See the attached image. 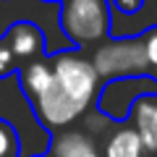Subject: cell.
Instances as JSON below:
<instances>
[{
	"label": "cell",
	"instance_id": "6da1fadb",
	"mask_svg": "<svg viewBox=\"0 0 157 157\" xmlns=\"http://www.w3.org/2000/svg\"><path fill=\"white\" fill-rule=\"evenodd\" d=\"M52 84L84 113L100 94V76L78 52H60L52 63Z\"/></svg>",
	"mask_w": 157,
	"mask_h": 157
},
{
	"label": "cell",
	"instance_id": "7a4b0ae2",
	"mask_svg": "<svg viewBox=\"0 0 157 157\" xmlns=\"http://www.w3.org/2000/svg\"><path fill=\"white\" fill-rule=\"evenodd\" d=\"M60 29L71 45L84 47L110 34L107 0H68L60 13Z\"/></svg>",
	"mask_w": 157,
	"mask_h": 157
},
{
	"label": "cell",
	"instance_id": "3957f363",
	"mask_svg": "<svg viewBox=\"0 0 157 157\" xmlns=\"http://www.w3.org/2000/svg\"><path fill=\"white\" fill-rule=\"evenodd\" d=\"M157 94V78L139 73V76L110 78L97 94V110L110 121H126L141 97Z\"/></svg>",
	"mask_w": 157,
	"mask_h": 157
},
{
	"label": "cell",
	"instance_id": "277c9868",
	"mask_svg": "<svg viewBox=\"0 0 157 157\" xmlns=\"http://www.w3.org/2000/svg\"><path fill=\"white\" fill-rule=\"evenodd\" d=\"M94 66L100 78H121V76H139L149 68L144 55V42L141 37H126V39H115L110 45L100 47L94 52Z\"/></svg>",
	"mask_w": 157,
	"mask_h": 157
},
{
	"label": "cell",
	"instance_id": "5b68a950",
	"mask_svg": "<svg viewBox=\"0 0 157 157\" xmlns=\"http://www.w3.org/2000/svg\"><path fill=\"white\" fill-rule=\"evenodd\" d=\"M6 42L11 45L13 55H16V60H39V55H45V34H42V29L37 26V24L32 21H16L11 24V26L6 29Z\"/></svg>",
	"mask_w": 157,
	"mask_h": 157
},
{
	"label": "cell",
	"instance_id": "8992f818",
	"mask_svg": "<svg viewBox=\"0 0 157 157\" xmlns=\"http://www.w3.org/2000/svg\"><path fill=\"white\" fill-rule=\"evenodd\" d=\"M52 84V66L47 60H32L24 63L18 71V86L29 97V102H37L39 97L47 92V86Z\"/></svg>",
	"mask_w": 157,
	"mask_h": 157
},
{
	"label": "cell",
	"instance_id": "52a82bcc",
	"mask_svg": "<svg viewBox=\"0 0 157 157\" xmlns=\"http://www.w3.org/2000/svg\"><path fill=\"white\" fill-rule=\"evenodd\" d=\"M131 115H134V121H136V131H139V136H141L144 149L155 152L157 149V94L141 97L134 105Z\"/></svg>",
	"mask_w": 157,
	"mask_h": 157
},
{
	"label": "cell",
	"instance_id": "ba28073f",
	"mask_svg": "<svg viewBox=\"0 0 157 157\" xmlns=\"http://www.w3.org/2000/svg\"><path fill=\"white\" fill-rule=\"evenodd\" d=\"M141 155H144V144H141V136L136 128L115 131L105 149V157H141Z\"/></svg>",
	"mask_w": 157,
	"mask_h": 157
},
{
	"label": "cell",
	"instance_id": "9c48e42d",
	"mask_svg": "<svg viewBox=\"0 0 157 157\" xmlns=\"http://www.w3.org/2000/svg\"><path fill=\"white\" fill-rule=\"evenodd\" d=\"M55 157H97V149L84 134H66L55 141Z\"/></svg>",
	"mask_w": 157,
	"mask_h": 157
},
{
	"label": "cell",
	"instance_id": "30bf717a",
	"mask_svg": "<svg viewBox=\"0 0 157 157\" xmlns=\"http://www.w3.org/2000/svg\"><path fill=\"white\" fill-rule=\"evenodd\" d=\"M18 155V134L6 118H0V157H16Z\"/></svg>",
	"mask_w": 157,
	"mask_h": 157
},
{
	"label": "cell",
	"instance_id": "8fae6325",
	"mask_svg": "<svg viewBox=\"0 0 157 157\" xmlns=\"http://www.w3.org/2000/svg\"><path fill=\"white\" fill-rule=\"evenodd\" d=\"M16 71H18V60L13 55L11 45L6 42V37H0V78H8Z\"/></svg>",
	"mask_w": 157,
	"mask_h": 157
},
{
	"label": "cell",
	"instance_id": "7c38bea8",
	"mask_svg": "<svg viewBox=\"0 0 157 157\" xmlns=\"http://www.w3.org/2000/svg\"><path fill=\"white\" fill-rule=\"evenodd\" d=\"M141 42H144V55H147V63L157 68V26L147 29V34L141 37Z\"/></svg>",
	"mask_w": 157,
	"mask_h": 157
},
{
	"label": "cell",
	"instance_id": "4fadbf2b",
	"mask_svg": "<svg viewBox=\"0 0 157 157\" xmlns=\"http://www.w3.org/2000/svg\"><path fill=\"white\" fill-rule=\"evenodd\" d=\"M113 8H118V11L123 13V16H136L141 8V0H110Z\"/></svg>",
	"mask_w": 157,
	"mask_h": 157
}]
</instances>
